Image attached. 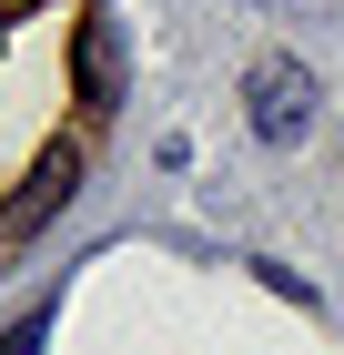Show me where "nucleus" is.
<instances>
[{"label": "nucleus", "mask_w": 344, "mask_h": 355, "mask_svg": "<svg viewBox=\"0 0 344 355\" xmlns=\"http://www.w3.org/2000/svg\"><path fill=\"white\" fill-rule=\"evenodd\" d=\"M71 193H81V153H71V142H51V153L21 173V193L0 203V244H30V234H41V223H51Z\"/></svg>", "instance_id": "obj_1"}, {"label": "nucleus", "mask_w": 344, "mask_h": 355, "mask_svg": "<svg viewBox=\"0 0 344 355\" xmlns=\"http://www.w3.org/2000/svg\"><path fill=\"white\" fill-rule=\"evenodd\" d=\"M253 132H264L273 153H293V142L314 132V71H304V61H264V71H253Z\"/></svg>", "instance_id": "obj_2"}, {"label": "nucleus", "mask_w": 344, "mask_h": 355, "mask_svg": "<svg viewBox=\"0 0 344 355\" xmlns=\"http://www.w3.org/2000/svg\"><path fill=\"white\" fill-rule=\"evenodd\" d=\"M41 345H51V315H21V325L0 335V355H41Z\"/></svg>", "instance_id": "obj_4"}, {"label": "nucleus", "mask_w": 344, "mask_h": 355, "mask_svg": "<svg viewBox=\"0 0 344 355\" xmlns=\"http://www.w3.org/2000/svg\"><path fill=\"white\" fill-rule=\"evenodd\" d=\"M71 82H81V102H122V41H111V21H81Z\"/></svg>", "instance_id": "obj_3"}]
</instances>
